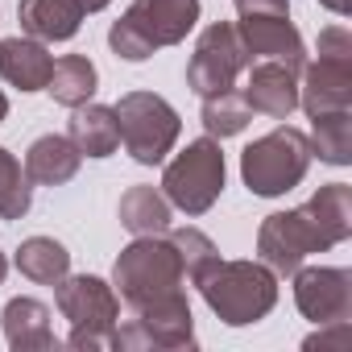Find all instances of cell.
I'll use <instances>...</instances> for the list:
<instances>
[{"mask_svg":"<svg viewBox=\"0 0 352 352\" xmlns=\"http://www.w3.org/2000/svg\"><path fill=\"white\" fill-rule=\"evenodd\" d=\"M204 302L228 327H249L278 307V274L265 261H216V270L199 282Z\"/></svg>","mask_w":352,"mask_h":352,"instance_id":"cell-1","label":"cell"},{"mask_svg":"<svg viewBox=\"0 0 352 352\" xmlns=\"http://www.w3.org/2000/svg\"><path fill=\"white\" fill-rule=\"evenodd\" d=\"M199 21V0H133L129 13L112 21L108 46L124 63H145L162 46H179Z\"/></svg>","mask_w":352,"mask_h":352,"instance_id":"cell-2","label":"cell"},{"mask_svg":"<svg viewBox=\"0 0 352 352\" xmlns=\"http://www.w3.org/2000/svg\"><path fill=\"white\" fill-rule=\"evenodd\" d=\"M187 282L183 274V261H179V249L170 245L166 232L157 236H137L133 245L120 249L116 265H112V286L120 290V298L137 311V307H149L157 298H170L179 294Z\"/></svg>","mask_w":352,"mask_h":352,"instance_id":"cell-3","label":"cell"},{"mask_svg":"<svg viewBox=\"0 0 352 352\" xmlns=\"http://www.w3.org/2000/svg\"><path fill=\"white\" fill-rule=\"evenodd\" d=\"M307 170H311V141L302 129H290V124H278L274 133L257 137L241 153V179L261 199H278L294 191L307 179Z\"/></svg>","mask_w":352,"mask_h":352,"instance_id":"cell-4","label":"cell"},{"mask_svg":"<svg viewBox=\"0 0 352 352\" xmlns=\"http://www.w3.org/2000/svg\"><path fill=\"white\" fill-rule=\"evenodd\" d=\"M54 298H58L63 319H71V336H67L71 348H87V352L112 348L116 323H120V298L104 278H96V274H75L71 278L67 274L58 282Z\"/></svg>","mask_w":352,"mask_h":352,"instance_id":"cell-5","label":"cell"},{"mask_svg":"<svg viewBox=\"0 0 352 352\" xmlns=\"http://www.w3.org/2000/svg\"><path fill=\"white\" fill-rule=\"evenodd\" d=\"M224 149L216 137H199L187 141V149L174 157L162 174V195L170 199V208H179L187 216H204L216 208L220 191H224Z\"/></svg>","mask_w":352,"mask_h":352,"instance_id":"cell-6","label":"cell"},{"mask_svg":"<svg viewBox=\"0 0 352 352\" xmlns=\"http://www.w3.org/2000/svg\"><path fill=\"white\" fill-rule=\"evenodd\" d=\"M112 112H116V129H120V141H124L129 157L141 162V166L166 162V153L174 149V141L183 133L179 112L157 91H129V96L116 100Z\"/></svg>","mask_w":352,"mask_h":352,"instance_id":"cell-7","label":"cell"},{"mask_svg":"<svg viewBox=\"0 0 352 352\" xmlns=\"http://www.w3.org/2000/svg\"><path fill=\"white\" fill-rule=\"evenodd\" d=\"M327 249H336V236L319 224L311 204H302L294 212H274L257 228V253L282 278L294 274L311 253H327Z\"/></svg>","mask_w":352,"mask_h":352,"instance_id":"cell-8","label":"cell"},{"mask_svg":"<svg viewBox=\"0 0 352 352\" xmlns=\"http://www.w3.org/2000/svg\"><path fill=\"white\" fill-rule=\"evenodd\" d=\"M195 344V319L187 294H170L149 307H137L129 323H116L112 348H191Z\"/></svg>","mask_w":352,"mask_h":352,"instance_id":"cell-9","label":"cell"},{"mask_svg":"<svg viewBox=\"0 0 352 352\" xmlns=\"http://www.w3.org/2000/svg\"><path fill=\"white\" fill-rule=\"evenodd\" d=\"M245 67H253V63L241 46L236 21H212L195 42V54L187 63V83L195 96H212V91L232 87Z\"/></svg>","mask_w":352,"mask_h":352,"instance_id":"cell-10","label":"cell"},{"mask_svg":"<svg viewBox=\"0 0 352 352\" xmlns=\"http://www.w3.org/2000/svg\"><path fill=\"white\" fill-rule=\"evenodd\" d=\"M236 34H241V46H245L249 63H253V58H257V63L270 58V63H282V67H290L294 75H302V67H307V46H302V34H298L294 21H290V9L241 13Z\"/></svg>","mask_w":352,"mask_h":352,"instance_id":"cell-11","label":"cell"},{"mask_svg":"<svg viewBox=\"0 0 352 352\" xmlns=\"http://www.w3.org/2000/svg\"><path fill=\"white\" fill-rule=\"evenodd\" d=\"M294 302L302 319L327 327L352 315V274L340 265H298L294 274Z\"/></svg>","mask_w":352,"mask_h":352,"instance_id":"cell-12","label":"cell"},{"mask_svg":"<svg viewBox=\"0 0 352 352\" xmlns=\"http://www.w3.org/2000/svg\"><path fill=\"white\" fill-rule=\"evenodd\" d=\"M298 108L307 116L352 108V58H327V54H319L315 63L307 58L302 87H298Z\"/></svg>","mask_w":352,"mask_h":352,"instance_id":"cell-13","label":"cell"},{"mask_svg":"<svg viewBox=\"0 0 352 352\" xmlns=\"http://www.w3.org/2000/svg\"><path fill=\"white\" fill-rule=\"evenodd\" d=\"M245 100H249L253 112L274 116V120H286V116L298 108V75H294L290 67H282V63L261 58L257 67H249Z\"/></svg>","mask_w":352,"mask_h":352,"instance_id":"cell-14","label":"cell"},{"mask_svg":"<svg viewBox=\"0 0 352 352\" xmlns=\"http://www.w3.org/2000/svg\"><path fill=\"white\" fill-rule=\"evenodd\" d=\"M0 323H5V340L13 352H46L58 348V336L50 327V307L38 298H9L5 311H0Z\"/></svg>","mask_w":352,"mask_h":352,"instance_id":"cell-15","label":"cell"},{"mask_svg":"<svg viewBox=\"0 0 352 352\" xmlns=\"http://www.w3.org/2000/svg\"><path fill=\"white\" fill-rule=\"evenodd\" d=\"M54 71V58L46 50V42L38 38H5L0 42V79L21 87V91H46Z\"/></svg>","mask_w":352,"mask_h":352,"instance_id":"cell-16","label":"cell"},{"mask_svg":"<svg viewBox=\"0 0 352 352\" xmlns=\"http://www.w3.org/2000/svg\"><path fill=\"white\" fill-rule=\"evenodd\" d=\"M21 30L38 42H71L87 17L79 0H21L17 5Z\"/></svg>","mask_w":352,"mask_h":352,"instance_id":"cell-17","label":"cell"},{"mask_svg":"<svg viewBox=\"0 0 352 352\" xmlns=\"http://www.w3.org/2000/svg\"><path fill=\"white\" fill-rule=\"evenodd\" d=\"M79 162H83V153L71 145V137L46 133L25 153V179L38 183V187H63L79 174Z\"/></svg>","mask_w":352,"mask_h":352,"instance_id":"cell-18","label":"cell"},{"mask_svg":"<svg viewBox=\"0 0 352 352\" xmlns=\"http://www.w3.org/2000/svg\"><path fill=\"white\" fill-rule=\"evenodd\" d=\"M67 137L83 157H112L120 149L116 112L104 108V104H79L75 116L67 120Z\"/></svg>","mask_w":352,"mask_h":352,"instance_id":"cell-19","label":"cell"},{"mask_svg":"<svg viewBox=\"0 0 352 352\" xmlns=\"http://www.w3.org/2000/svg\"><path fill=\"white\" fill-rule=\"evenodd\" d=\"M13 265L21 270V278H30L38 286H58L71 274V253L54 236H30V241H21Z\"/></svg>","mask_w":352,"mask_h":352,"instance_id":"cell-20","label":"cell"},{"mask_svg":"<svg viewBox=\"0 0 352 352\" xmlns=\"http://www.w3.org/2000/svg\"><path fill=\"white\" fill-rule=\"evenodd\" d=\"M120 224L133 236H157L170 232V199L153 187H129L120 195Z\"/></svg>","mask_w":352,"mask_h":352,"instance_id":"cell-21","label":"cell"},{"mask_svg":"<svg viewBox=\"0 0 352 352\" xmlns=\"http://www.w3.org/2000/svg\"><path fill=\"white\" fill-rule=\"evenodd\" d=\"M96 87H100V75H96L91 58H83V54H63V58L54 63V71H50V83H46V91H50L54 104H63V108L87 104V100L96 96Z\"/></svg>","mask_w":352,"mask_h":352,"instance_id":"cell-22","label":"cell"},{"mask_svg":"<svg viewBox=\"0 0 352 352\" xmlns=\"http://www.w3.org/2000/svg\"><path fill=\"white\" fill-rule=\"evenodd\" d=\"M307 141H311V157H319L327 166H348L352 162V108L311 116Z\"/></svg>","mask_w":352,"mask_h":352,"instance_id":"cell-23","label":"cell"},{"mask_svg":"<svg viewBox=\"0 0 352 352\" xmlns=\"http://www.w3.org/2000/svg\"><path fill=\"white\" fill-rule=\"evenodd\" d=\"M204 129H208V137H216V141H224V137H236V133H245L249 129V120H253V108H249V100H245V91H232V87H224V91H212V96H204Z\"/></svg>","mask_w":352,"mask_h":352,"instance_id":"cell-24","label":"cell"},{"mask_svg":"<svg viewBox=\"0 0 352 352\" xmlns=\"http://www.w3.org/2000/svg\"><path fill=\"white\" fill-rule=\"evenodd\" d=\"M170 236V245L179 249V261H183V274L199 286L212 270H216V261H220V249H216V241L208 236V232H199V228H174V232H166Z\"/></svg>","mask_w":352,"mask_h":352,"instance_id":"cell-25","label":"cell"},{"mask_svg":"<svg viewBox=\"0 0 352 352\" xmlns=\"http://www.w3.org/2000/svg\"><path fill=\"white\" fill-rule=\"evenodd\" d=\"M34 204V187L25 179L21 162L0 145V220H21Z\"/></svg>","mask_w":352,"mask_h":352,"instance_id":"cell-26","label":"cell"},{"mask_svg":"<svg viewBox=\"0 0 352 352\" xmlns=\"http://www.w3.org/2000/svg\"><path fill=\"white\" fill-rule=\"evenodd\" d=\"M336 331L331 336H311L307 340V348H323V344H348V319H340V323H331Z\"/></svg>","mask_w":352,"mask_h":352,"instance_id":"cell-27","label":"cell"},{"mask_svg":"<svg viewBox=\"0 0 352 352\" xmlns=\"http://www.w3.org/2000/svg\"><path fill=\"white\" fill-rule=\"evenodd\" d=\"M323 9H331L336 17H348V9H352V0H319Z\"/></svg>","mask_w":352,"mask_h":352,"instance_id":"cell-28","label":"cell"},{"mask_svg":"<svg viewBox=\"0 0 352 352\" xmlns=\"http://www.w3.org/2000/svg\"><path fill=\"white\" fill-rule=\"evenodd\" d=\"M79 5H83L87 13H100V9H108V5H112V0H79Z\"/></svg>","mask_w":352,"mask_h":352,"instance_id":"cell-29","label":"cell"},{"mask_svg":"<svg viewBox=\"0 0 352 352\" xmlns=\"http://www.w3.org/2000/svg\"><path fill=\"white\" fill-rule=\"evenodd\" d=\"M5 274H9V257L0 253V286H5Z\"/></svg>","mask_w":352,"mask_h":352,"instance_id":"cell-30","label":"cell"},{"mask_svg":"<svg viewBox=\"0 0 352 352\" xmlns=\"http://www.w3.org/2000/svg\"><path fill=\"white\" fill-rule=\"evenodd\" d=\"M9 116V100H5V91H0V120Z\"/></svg>","mask_w":352,"mask_h":352,"instance_id":"cell-31","label":"cell"},{"mask_svg":"<svg viewBox=\"0 0 352 352\" xmlns=\"http://www.w3.org/2000/svg\"><path fill=\"white\" fill-rule=\"evenodd\" d=\"M236 5H241V0H236Z\"/></svg>","mask_w":352,"mask_h":352,"instance_id":"cell-32","label":"cell"}]
</instances>
